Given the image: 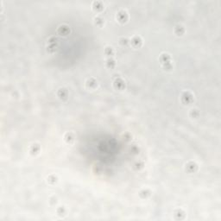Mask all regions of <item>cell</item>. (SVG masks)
<instances>
[{
	"label": "cell",
	"instance_id": "cell-24",
	"mask_svg": "<svg viewBox=\"0 0 221 221\" xmlns=\"http://www.w3.org/2000/svg\"><path fill=\"white\" fill-rule=\"evenodd\" d=\"M119 43L121 46H126L130 43V39L128 37H125V36H122L119 39Z\"/></svg>",
	"mask_w": 221,
	"mask_h": 221
},
{
	"label": "cell",
	"instance_id": "cell-22",
	"mask_svg": "<svg viewBox=\"0 0 221 221\" xmlns=\"http://www.w3.org/2000/svg\"><path fill=\"white\" fill-rule=\"evenodd\" d=\"M58 181V177L55 174H50L47 177V182L50 185H54Z\"/></svg>",
	"mask_w": 221,
	"mask_h": 221
},
{
	"label": "cell",
	"instance_id": "cell-1",
	"mask_svg": "<svg viewBox=\"0 0 221 221\" xmlns=\"http://www.w3.org/2000/svg\"><path fill=\"white\" fill-rule=\"evenodd\" d=\"M58 45H59V40L57 37L55 36H51L48 39L47 42V46H46V49L48 53H54L57 48H58Z\"/></svg>",
	"mask_w": 221,
	"mask_h": 221
},
{
	"label": "cell",
	"instance_id": "cell-21",
	"mask_svg": "<svg viewBox=\"0 0 221 221\" xmlns=\"http://www.w3.org/2000/svg\"><path fill=\"white\" fill-rule=\"evenodd\" d=\"M56 214L60 218H63L67 215V209L65 206H59L56 209Z\"/></svg>",
	"mask_w": 221,
	"mask_h": 221
},
{
	"label": "cell",
	"instance_id": "cell-26",
	"mask_svg": "<svg viewBox=\"0 0 221 221\" xmlns=\"http://www.w3.org/2000/svg\"><path fill=\"white\" fill-rule=\"evenodd\" d=\"M49 203H50L51 206L56 205V203H57V198L55 197V196H51V197L49 198Z\"/></svg>",
	"mask_w": 221,
	"mask_h": 221
},
{
	"label": "cell",
	"instance_id": "cell-19",
	"mask_svg": "<svg viewBox=\"0 0 221 221\" xmlns=\"http://www.w3.org/2000/svg\"><path fill=\"white\" fill-rule=\"evenodd\" d=\"M104 54L107 56V58H109V57H113L114 55H115V50H114V48L112 47L107 46V47H106L105 50H104Z\"/></svg>",
	"mask_w": 221,
	"mask_h": 221
},
{
	"label": "cell",
	"instance_id": "cell-7",
	"mask_svg": "<svg viewBox=\"0 0 221 221\" xmlns=\"http://www.w3.org/2000/svg\"><path fill=\"white\" fill-rule=\"evenodd\" d=\"M130 43L134 48H140L143 46V39L139 36H133L130 39Z\"/></svg>",
	"mask_w": 221,
	"mask_h": 221
},
{
	"label": "cell",
	"instance_id": "cell-27",
	"mask_svg": "<svg viewBox=\"0 0 221 221\" xmlns=\"http://www.w3.org/2000/svg\"><path fill=\"white\" fill-rule=\"evenodd\" d=\"M124 138H125V139L126 141H129V140H130V139L132 138V137H131V135H130V134H128V133H126L125 135V137H124Z\"/></svg>",
	"mask_w": 221,
	"mask_h": 221
},
{
	"label": "cell",
	"instance_id": "cell-14",
	"mask_svg": "<svg viewBox=\"0 0 221 221\" xmlns=\"http://www.w3.org/2000/svg\"><path fill=\"white\" fill-rule=\"evenodd\" d=\"M159 61L161 62V65H162V64H165V63H167V62H171L172 59H171V56H170L169 54L161 53L160 57H159Z\"/></svg>",
	"mask_w": 221,
	"mask_h": 221
},
{
	"label": "cell",
	"instance_id": "cell-25",
	"mask_svg": "<svg viewBox=\"0 0 221 221\" xmlns=\"http://www.w3.org/2000/svg\"><path fill=\"white\" fill-rule=\"evenodd\" d=\"M161 67L166 70V71H170L172 68H173V64H172V61L171 62H167V63H165V64H162L161 65Z\"/></svg>",
	"mask_w": 221,
	"mask_h": 221
},
{
	"label": "cell",
	"instance_id": "cell-10",
	"mask_svg": "<svg viewBox=\"0 0 221 221\" xmlns=\"http://www.w3.org/2000/svg\"><path fill=\"white\" fill-rule=\"evenodd\" d=\"M174 219L175 220H183L186 218V213L185 211L181 208H177L174 211L173 213Z\"/></svg>",
	"mask_w": 221,
	"mask_h": 221
},
{
	"label": "cell",
	"instance_id": "cell-2",
	"mask_svg": "<svg viewBox=\"0 0 221 221\" xmlns=\"http://www.w3.org/2000/svg\"><path fill=\"white\" fill-rule=\"evenodd\" d=\"M193 99H194V96L190 91H184L180 94V102L185 106L191 105L193 102Z\"/></svg>",
	"mask_w": 221,
	"mask_h": 221
},
{
	"label": "cell",
	"instance_id": "cell-23",
	"mask_svg": "<svg viewBox=\"0 0 221 221\" xmlns=\"http://www.w3.org/2000/svg\"><path fill=\"white\" fill-rule=\"evenodd\" d=\"M144 161H141V160L136 161V162L134 163V165H133V167H134L135 170H141L142 168H144Z\"/></svg>",
	"mask_w": 221,
	"mask_h": 221
},
{
	"label": "cell",
	"instance_id": "cell-3",
	"mask_svg": "<svg viewBox=\"0 0 221 221\" xmlns=\"http://www.w3.org/2000/svg\"><path fill=\"white\" fill-rule=\"evenodd\" d=\"M116 19L117 21L119 23V24H126L129 20V15L126 11L125 10H119V11L117 12V15H116Z\"/></svg>",
	"mask_w": 221,
	"mask_h": 221
},
{
	"label": "cell",
	"instance_id": "cell-12",
	"mask_svg": "<svg viewBox=\"0 0 221 221\" xmlns=\"http://www.w3.org/2000/svg\"><path fill=\"white\" fill-rule=\"evenodd\" d=\"M41 151V146L39 144H31L29 148V152L31 155H38Z\"/></svg>",
	"mask_w": 221,
	"mask_h": 221
},
{
	"label": "cell",
	"instance_id": "cell-18",
	"mask_svg": "<svg viewBox=\"0 0 221 221\" xmlns=\"http://www.w3.org/2000/svg\"><path fill=\"white\" fill-rule=\"evenodd\" d=\"M138 194H139V197L141 199H147V198L150 196L151 191L149 189H148V188H144V189H142L141 191L139 192Z\"/></svg>",
	"mask_w": 221,
	"mask_h": 221
},
{
	"label": "cell",
	"instance_id": "cell-8",
	"mask_svg": "<svg viewBox=\"0 0 221 221\" xmlns=\"http://www.w3.org/2000/svg\"><path fill=\"white\" fill-rule=\"evenodd\" d=\"M92 9H93V11L97 12V13L103 11V10L105 9L104 3L102 1H100V0H94L92 3Z\"/></svg>",
	"mask_w": 221,
	"mask_h": 221
},
{
	"label": "cell",
	"instance_id": "cell-15",
	"mask_svg": "<svg viewBox=\"0 0 221 221\" xmlns=\"http://www.w3.org/2000/svg\"><path fill=\"white\" fill-rule=\"evenodd\" d=\"M64 141L66 142L67 144H72L73 142H74V139H75V137H74V134L73 132H67L65 133L64 135Z\"/></svg>",
	"mask_w": 221,
	"mask_h": 221
},
{
	"label": "cell",
	"instance_id": "cell-5",
	"mask_svg": "<svg viewBox=\"0 0 221 221\" xmlns=\"http://www.w3.org/2000/svg\"><path fill=\"white\" fill-rule=\"evenodd\" d=\"M113 87L118 91H123L125 89L126 84L125 81L121 77H116L113 80Z\"/></svg>",
	"mask_w": 221,
	"mask_h": 221
},
{
	"label": "cell",
	"instance_id": "cell-17",
	"mask_svg": "<svg viewBox=\"0 0 221 221\" xmlns=\"http://www.w3.org/2000/svg\"><path fill=\"white\" fill-rule=\"evenodd\" d=\"M105 64H106V67L109 69H113L116 67L117 63H116V60L113 57H109V58H106V60H105Z\"/></svg>",
	"mask_w": 221,
	"mask_h": 221
},
{
	"label": "cell",
	"instance_id": "cell-20",
	"mask_svg": "<svg viewBox=\"0 0 221 221\" xmlns=\"http://www.w3.org/2000/svg\"><path fill=\"white\" fill-rule=\"evenodd\" d=\"M200 115V112L197 108H192L189 111V117L192 119H198Z\"/></svg>",
	"mask_w": 221,
	"mask_h": 221
},
{
	"label": "cell",
	"instance_id": "cell-4",
	"mask_svg": "<svg viewBox=\"0 0 221 221\" xmlns=\"http://www.w3.org/2000/svg\"><path fill=\"white\" fill-rule=\"evenodd\" d=\"M71 32V29L70 27L67 25V24H60L58 26L57 30H56V33L60 36H63V37H66Z\"/></svg>",
	"mask_w": 221,
	"mask_h": 221
},
{
	"label": "cell",
	"instance_id": "cell-16",
	"mask_svg": "<svg viewBox=\"0 0 221 221\" xmlns=\"http://www.w3.org/2000/svg\"><path fill=\"white\" fill-rule=\"evenodd\" d=\"M93 23L97 27H103L105 24V18L100 15H97L93 18Z\"/></svg>",
	"mask_w": 221,
	"mask_h": 221
},
{
	"label": "cell",
	"instance_id": "cell-11",
	"mask_svg": "<svg viewBox=\"0 0 221 221\" xmlns=\"http://www.w3.org/2000/svg\"><path fill=\"white\" fill-rule=\"evenodd\" d=\"M56 94H57V97L60 99V100L64 101V100H67V98H68V91L65 87H60V88L58 89Z\"/></svg>",
	"mask_w": 221,
	"mask_h": 221
},
{
	"label": "cell",
	"instance_id": "cell-13",
	"mask_svg": "<svg viewBox=\"0 0 221 221\" xmlns=\"http://www.w3.org/2000/svg\"><path fill=\"white\" fill-rule=\"evenodd\" d=\"M185 27L181 24H176L174 28V33L177 36H182L185 34Z\"/></svg>",
	"mask_w": 221,
	"mask_h": 221
},
{
	"label": "cell",
	"instance_id": "cell-6",
	"mask_svg": "<svg viewBox=\"0 0 221 221\" xmlns=\"http://www.w3.org/2000/svg\"><path fill=\"white\" fill-rule=\"evenodd\" d=\"M198 168H199V166L195 161H189L186 163L185 170L188 174H193L197 172Z\"/></svg>",
	"mask_w": 221,
	"mask_h": 221
},
{
	"label": "cell",
	"instance_id": "cell-9",
	"mask_svg": "<svg viewBox=\"0 0 221 221\" xmlns=\"http://www.w3.org/2000/svg\"><path fill=\"white\" fill-rule=\"evenodd\" d=\"M99 86V83H98V80H96L95 78L91 77L88 78L86 80V87L87 89L90 90H95Z\"/></svg>",
	"mask_w": 221,
	"mask_h": 221
}]
</instances>
